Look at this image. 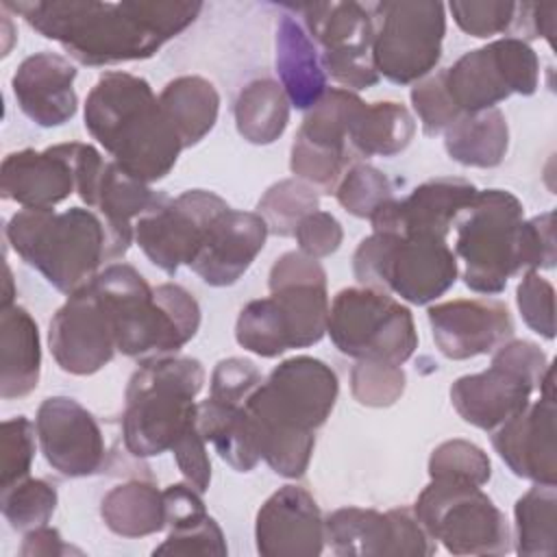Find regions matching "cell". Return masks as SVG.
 Masks as SVG:
<instances>
[{
    "mask_svg": "<svg viewBox=\"0 0 557 557\" xmlns=\"http://www.w3.org/2000/svg\"><path fill=\"white\" fill-rule=\"evenodd\" d=\"M83 65L102 67L150 59L196 22L198 0H20L2 2Z\"/></svg>",
    "mask_w": 557,
    "mask_h": 557,
    "instance_id": "obj_1",
    "label": "cell"
},
{
    "mask_svg": "<svg viewBox=\"0 0 557 557\" xmlns=\"http://www.w3.org/2000/svg\"><path fill=\"white\" fill-rule=\"evenodd\" d=\"M339 394L335 370L322 359L296 355L263 379L246 403L261 459L285 479H300L311 461L315 431Z\"/></svg>",
    "mask_w": 557,
    "mask_h": 557,
    "instance_id": "obj_2",
    "label": "cell"
},
{
    "mask_svg": "<svg viewBox=\"0 0 557 557\" xmlns=\"http://www.w3.org/2000/svg\"><path fill=\"white\" fill-rule=\"evenodd\" d=\"M85 128L128 176L150 185L165 178L185 150L150 83L104 72L85 100Z\"/></svg>",
    "mask_w": 557,
    "mask_h": 557,
    "instance_id": "obj_3",
    "label": "cell"
},
{
    "mask_svg": "<svg viewBox=\"0 0 557 557\" xmlns=\"http://www.w3.org/2000/svg\"><path fill=\"white\" fill-rule=\"evenodd\" d=\"M89 285L111 318L117 350L126 357L174 355L200 329V305L183 285L150 287L128 263H109Z\"/></svg>",
    "mask_w": 557,
    "mask_h": 557,
    "instance_id": "obj_4",
    "label": "cell"
},
{
    "mask_svg": "<svg viewBox=\"0 0 557 557\" xmlns=\"http://www.w3.org/2000/svg\"><path fill=\"white\" fill-rule=\"evenodd\" d=\"M7 244L54 289L74 294L89 285L109 255V231L94 209H22L4 226Z\"/></svg>",
    "mask_w": 557,
    "mask_h": 557,
    "instance_id": "obj_5",
    "label": "cell"
},
{
    "mask_svg": "<svg viewBox=\"0 0 557 557\" xmlns=\"http://www.w3.org/2000/svg\"><path fill=\"white\" fill-rule=\"evenodd\" d=\"M205 368L185 355L141 359L124 392L122 440L133 457L146 459L172 450L181 433L196 422V396Z\"/></svg>",
    "mask_w": 557,
    "mask_h": 557,
    "instance_id": "obj_6",
    "label": "cell"
},
{
    "mask_svg": "<svg viewBox=\"0 0 557 557\" xmlns=\"http://www.w3.org/2000/svg\"><path fill=\"white\" fill-rule=\"evenodd\" d=\"M524 207L507 189L476 191L455 220V257H461L463 283L485 296L500 294L507 281L527 272L522 257Z\"/></svg>",
    "mask_w": 557,
    "mask_h": 557,
    "instance_id": "obj_7",
    "label": "cell"
},
{
    "mask_svg": "<svg viewBox=\"0 0 557 557\" xmlns=\"http://www.w3.org/2000/svg\"><path fill=\"white\" fill-rule=\"evenodd\" d=\"M352 274L409 305H431L455 285L459 265L446 239L372 231L352 255Z\"/></svg>",
    "mask_w": 557,
    "mask_h": 557,
    "instance_id": "obj_8",
    "label": "cell"
},
{
    "mask_svg": "<svg viewBox=\"0 0 557 557\" xmlns=\"http://www.w3.org/2000/svg\"><path fill=\"white\" fill-rule=\"evenodd\" d=\"M550 368L537 344L511 337L492 352L487 370L459 376L450 385V403L463 422L492 433L527 409Z\"/></svg>",
    "mask_w": 557,
    "mask_h": 557,
    "instance_id": "obj_9",
    "label": "cell"
},
{
    "mask_svg": "<svg viewBox=\"0 0 557 557\" xmlns=\"http://www.w3.org/2000/svg\"><path fill=\"white\" fill-rule=\"evenodd\" d=\"M326 333L335 348L357 361L403 366L418 348V331L409 307L392 294L357 285L335 294Z\"/></svg>",
    "mask_w": 557,
    "mask_h": 557,
    "instance_id": "obj_10",
    "label": "cell"
},
{
    "mask_svg": "<svg viewBox=\"0 0 557 557\" xmlns=\"http://www.w3.org/2000/svg\"><path fill=\"white\" fill-rule=\"evenodd\" d=\"M411 509L424 531L453 555L511 550L507 518L479 485L431 479Z\"/></svg>",
    "mask_w": 557,
    "mask_h": 557,
    "instance_id": "obj_11",
    "label": "cell"
},
{
    "mask_svg": "<svg viewBox=\"0 0 557 557\" xmlns=\"http://www.w3.org/2000/svg\"><path fill=\"white\" fill-rule=\"evenodd\" d=\"M374 17L372 65L394 85L429 76L442 57L446 7L431 0H396L370 7Z\"/></svg>",
    "mask_w": 557,
    "mask_h": 557,
    "instance_id": "obj_12",
    "label": "cell"
},
{
    "mask_svg": "<svg viewBox=\"0 0 557 557\" xmlns=\"http://www.w3.org/2000/svg\"><path fill=\"white\" fill-rule=\"evenodd\" d=\"M444 72L448 94L461 113L494 109L511 94L531 96L540 85L537 52L518 37L474 48Z\"/></svg>",
    "mask_w": 557,
    "mask_h": 557,
    "instance_id": "obj_13",
    "label": "cell"
},
{
    "mask_svg": "<svg viewBox=\"0 0 557 557\" xmlns=\"http://www.w3.org/2000/svg\"><path fill=\"white\" fill-rule=\"evenodd\" d=\"M305 20V30L320 48L326 78L342 89L374 87L379 74L372 65L374 17L359 2H309L289 7Z\"/></svg>",
    "mask_w": 557,
    "mask_h": 557,
    "instance_id": "obj_14",
    "label": "cell"
},
{
    "mask_svg": "<svg viewBox=\"0 0 557 557\" xmlns=\"http://www.w3.org/2000/svg\"><path fill=\"white\" fill-rule=\"evenodd\" d=\"M224 209H228L226 200L207 189L165 196L135 222V242L152 265L176 274L181 265L194 261L209 224Z\"/></svg>",
    "mask_w": 557,
    "mask_h": 557,
    "instance_id": "obj_15",
    "label": "cell"
},
{
    "mask_svg": "<svg viewBox=\"0 0 557 557\" xmlns=\"http://www.w3.org/2000/svg\"><path fill=\"white\" fill-rule=\"evenodd\" d=\"M324 535L339 557H429L437 548L411 507H339L324 516Z\"/></svg>",
    "mask_w": 557,
    "mask_h": 557,
    "instance_id": "obj_16",
    "label": "cell"
},
{
    "mask_svg": "<svg viewBox=\"0 0 557 557\" xmlns=\"http://www.w3.org/2000/svg\"><path fill=\"white\" fill-rule=\"evenodd\" d=\"M37 442L52 470L63 476L81 479L104 470V433L78 400L70 396H48L35 416Z\"/></svg>",
    "mask_w": 557,
    "mask_h": 557,
    "instance_id": "obj_17",
    "label": "cell"
},
{
    "mask_svg": "<svg viewBox=\"0 0 557 557\" xmlns=\"http://www.w3.org/2000/svg\"><path fill=\"white\" fill-rule=\"evenodd\" d=\"M48 348L63 372L89 376L117 352L111 318L91 285L67 296L48 326Z\"/></svg>",
    "mask_w": 557,
    "mask_h": 557,
    "instance_id": "obj_18",
    "label": "cell"
},
{
    "mask_svg": "<svg viewBox=\"0 0 557 557\" xmlns=\"http://www.w3.org/2000/svg\"><path fill=\"white\" fill-rule=\"evenodd\" d=\"M555 416V374L550 368L540 385V400L529 403L527 409L492 431L494 450L516 476L546 485L557 483Z\"/></svg>",
    "mask_w": 557,
    "mask_h": 557,
    "instance_id": "obj_19",
    "label": "cell"
},
{
    "mask_svg": "<svg viewBox=\"0 0 557 557\" xmlns=\"http://www.w3.org/2000/svg\"><path fill=\"white\" fill-rule=\"evenodd\" d=\"M268 287L289 326L292 348L313 346L326 335L331 302L318 259L300 250L283 252L270 268Z\"/></svg>",
    "mask_w": 557,
    "mask_h": 557,
    "instance_id": "obj_20",
    "label": "cell"
},
{
    "mask_svg": "<svg viewBox=\"0 0 557 557\" xmlns=\"http://www.w3.org/2000/svg\"><path fill=\"white\" fill-rule=\"evenodd\" d=\"M437 350L463 361L494 352L513 337L509 307L496 298H457L431 305L426 311Z\"/></svg>",
    "mask_w": 557,
    "mask_h": 557,
    "instance_id": "obj_21",
    "label": "cell"
},
{
    "mask_svg": "<svg viewBox=\"0 0 557 557\" xmlns=\"http://www.w3.org/2000/svg\"><path fill=\"white\" fill-rule=\"evenodd\" d=\"M255 544L263 557H318L326 546L324 516L302 485L270 494L255 518Z\"/></svg>",
    "mask_w": 557,
    "mask_h": 557,
    "instance_id": "obj_22",
    "label": "cell"
},
{
    "mask_svg": "<svg viewBox=\"0 0 557 557\" xmlns=\"http://www.w3.org/2000/svg\"><path fill=\"white\" fill-rule=\"evenodd\" d=\"M479 189L459 176H437L418 185L407 198H389L372 215L376 233L431 235L446 239L457 215Z\"/></svg>",
    "mask_w": 557,
    "mask_h": 557,
    "instance_id": "obj_23",
    "label": "cell"
},
{
    "mask_svg": "<svg viewBox=\"0 0 557 557\" xmlns=\"http://www.w3.org/2000/svg\"><path fill=\"white\" fill-rule=\"evenodd\" d=\"M268 235V226L257 211L228 207L209 224L189 268L207 285L228 287L252 265Z\"/></svg>",
    "mask_w": 557,
    "mask_h": 557,
    "instance_id": "obj_24",
    "label": "cell"
},
{
    "mask_svg": "<svg viewBox=\"0 0 557 557\" xmlns=\"http://www.w3.org/2000/svg\"><path fill=\"white\" fill-rule=\"evenodd\" d=\"M76 191L70 144L9 152L0 165V194L22 209H54Z\"/></svg>",
    "mask_w": 557,
    "mask_h": 557,
    "instance_id": "obj_25",
    "label": "cell"
},
{
    "mask_svg": "<svg viewBox=\"0 0 557 557\" xmlns=\"http://www.w3.org/2000/svg\"><path fill=\"white\" fill-rule=\"evenodd\" d=\"M76 67L67 57L41 50L26 57L13 78L11 89L22 113L37 126H63L76 115L78 96L74 91Z\"/></svg>",
    "mask_w": 557,
    "mask_h": 557,
    "instance_id": "obj_26",
    "label": "cell"
},
{
    "mask_svg": "<svg viewBox=\"0 0 557 557\" xmlns=\"http://www.w3.org/2000/svg\"><path fill=\"white\" fill-rule=\"evenodd\" d=\"M163 198L165 194L128 176L115 161H104L87 209H94L109 231L111 261L126 255L135 239V222Z\"/></svg>",
    "mask_w": 557,
    "mask_h": 557,
    "instance_id": "obj_27",
    "label": "cell"
},
{
    "mask_svg": "<svg viewBox=\"0 0 557 557\" xmlns=\"http://www.w3.org/2000/svg\"><path fill=\"white\" fill-rule=\"evenodd\" d=\"M274 65L289 104L300 111H309L329 89L320 48L294 15L276 22Z\"/></svg>",
    "mask_w": 557,
    "mask_h": 557,
    "instance_id": "obj_28",
    "label": "cell"
},
{
    "mask_svg": "<svg viewBox=\"0 0 557 557\" xmlns=\"http://www.w3.org/2000/svg\"><path fill=\"white\" fill-rule=\"evenodd\" d=\"M41 339L33 315L11 305L0 309V396L24 398L39 385Z\"/></svg>",
    "mask_w": 557,
    "mask_h": 557,
    "instance_id": "obj_29",
    "label": "cell"
},
{
    "mask_svg": "<svg viewBox=\"0 0 557 557\" xmlns=\"http://www.w3.org/2000/svg\"><path fill=\"white\" fill-rule=\"evenodd\" d=\"M442 135L448 157L466 168H496L509 148L507 117L498 107L461 113Z\"/></svg>",
    "mask_w": 557,
    "mask_h": 557,
    "instance_id": "obj_30",
    "label": "cell"
},
{
    "mask_svg": "<svg viewBox=\"0 0 557 557\" xmlns=\"http://www.w3.org/2000/svg\"><path fill=\"white\" fill-rule=\"evenodd\" d=\"M196 426L233 470L250 472L259 463L261 455L246 405L231 407L207 398L196 407Z\"/></svg>",
    "mask_w": 557,
    "mask_h": 557,
    "instance_id": "obj_31",
    "label": "cell"
},
{
    "mask_svg": "<svg viewBox=\"0 0 557 557\" xmlns=\"http://www.w3.org/2000/svg\"><path fill=\"white\" fill-rule=\"evenodd\" d=\"M100 516L107 529L115 535H154L165 529L163 490L146 479L124 481L104 494L100 503Z\"/></svg>",
    "mask_w": 557,
    "mask_h": 557,
    "instance_id": "obj_32",
    "label": "cell"
},
{
    "mask_svg": "<svg viewBox=\"0 0 557 557\" xmlns=\"http://www.w3.org/2000/svg\"><path fill=\"white\" fill-rule=\"evenodd\" d=\"M159 102L183 148L196 146L218 122L220 94L211 81L185 74L170 81L159 94Z\"/></svg>",
    "mask_w": 557,
    "mask_h": 557,
    "instance_id": "obj_33",
    "label": "cell"
},
{
    "mask_svg": "<svg viewBox=\"0 0 557 557\" xmlns=\"http://www.w3.org/2000/svg\"><path fill=\"white\" fill-rule=\"evenodd\" d=\"M416 133L409 109L394 100L363 104L352 128L350 150L355 157H394L403 152Z\"/></svg>",
    "mask_w": 557,
    "mask_h": 557,
    "instance_id": "obj_34",
    "label": "cell"
},
{
    "mask_svg": "<svg viewBox=\"0 0 557 557\" xmlns=\"http://www.w3.org/2000/svg\"><path fill=\"white\" fill-rule=\"evenodd\" d=\"M289 107L278 81L255 78L235 100L237 133L255 146L274 144L289 124Z\"/></svg>",
    "mask_w": 557,
    "mask_h": 557,
    "instance_id": "obj_35",
    "label": "cell"
},
{
    "mask_svg": "<svg viewBox=\"0 0 557 557\" xmlns=\"http://www.w3.org/2000/svg\"><path fill=\"white\" fill-rule=\"evenodd\" d=\"M363 104L366 102L355 91L331 87L309 111H305L296 137L318 148L344 154L357 163L355 152L350 150V128Z\"/></svg>",
    "mask_w": 557,
    "mask_h": 557,
    "instance_id": "obj_36",
    "label": "cell"
},
{
    "mask_svg": "<svg viewBox=\"0 0 557 557\" xmlns=\"http://www.w3.org/2000/svg\"><path fill=\"white\" fill-rule=\"evenodd\" d=\"M513 550L522 557H553L557 542V490L533 483L513 507Z\"/></svg>",
    "mask_w": 557,
    "mask_h": 557,
    "instance_id": "obj_37",
    "label": "cell"
},
{
    "mask_svg": "<svg viewBox=\"0 0 557 557\" xmlns=\"http://www.w3.org/2000/svg\"><path fill=\"white\" fill-rule=\"evenodd\" d=\"M531 2L509 0H455L448 11L455 24L470 37L487 39L494 35H507L518 39H535Z\"/></svg>",
    "mask_w": 557,
    "mask_h": 557,
    "instance_id": "obj_38",
    "label": "cell"
},
{
    "mask_svg": "<svg viewBox=\"0 0 557 557\" xmlns=\"http://www.w3.org/2000/svg\"><path fill=\"white\" fill-rule=\"evenodd\" d=\"M235 339L242 348L274 359L292 348L289 326L272 296L250 300L237 315Z\"/></svg>",
    "mask_w": 557,
    "mask_h": 557,
    "instance_id": "obj_39",
    "label": "cell"
},
{
    "mask_svg": "<svg viewBox=\"0 0 557 557\" xmlns=\"http://www.w3.org/2000/svg\"><path fill=\"white\" fill-rule=\"evenodd\" d=\"M315 209H320L318 191L296 176L270 185L257 202L268 233L276 237H294L298 222Z\"/></svg>",
    "mask_w": 557,
    "mask_h": 557,
    "instance_id": "obj_40",
    "label": "cell"
},
{
    "mask_svg": "<svg viewBox=\"0 0 557 557\" xmlns=\"http://www.w3.org/2000/svg\"><path fill=\"white\" fill-rule=\"evenodd\" d=\"M57 503L59 494L50 481L26 476L2 490L0 509L11 529L26 533L48 524Z\"/></svg>",
    "mask_w": 557,
    "mask_h": 557,
    "instance_id": "obj_41",
    "label": "cell"
},
{
    "mask_svg": "<svg viewBox=\"0 0 557 557\" xmlns=\"http://www.w3.org/2000/svg\"><path fill=\"white\" fill-rule=\"evenodd\" d=\"M429 476L481 487L492 476V463L481 446L461 437H453L433 448L429 457Z\"/></svg>",
    "mask_w": 557,
    "mask_h": 557,
    "instance_id": "obj_42",
    "label": "cell"
},
{
    "mask_svg": "<svg viewBox=\"0 0 557 557\" xmlns=\"http://www.w3.org/2000/svg\"><path fill=\"white\" fill-rule=\"evenodd\" d=\"M333 194L350 215L370 220L383 202L394 198V187L381 170L357 161L344 172Z\"/></svg>",
    "mask_w": 557,
    "mask_h": 557,
    "instance_id": "obj_43",
    "label": "cell"
},
{
    "mask_svg": "<svg viewBox=\"0 0 557 557\" xmlns=\"http://www.w3.org/2000/svg\"><path fill=\"white\" fill-rule=\"evenodd\" d=\"M407 385L405 370L387 361H357L350 370L352 398L363 407H392Z\"/></svg>",
    "mask_w": 557,
    "mask_h": 557,
    "instance_id": "obj_44",
    "label": "cell"
},
{
    "mask_svg": "<svg viewBox=\"0 0 557 557\" xmlns=\"http://www.w3.org/2000/svg\"><path fill=\"white\" fill-rule=\"evenodd\" d=\"M352 165L344 154L318 148L300 137H294L289 152V170L296 178L311 185L315 191L333 194L344 172Z\"/></svg>",
    "mask_w": 557,
    "mask_h": 557,
    "instance_id": "obj_45",
    "label": "cell"
},
{
    "mask_svg": "<svg viewBox=\"0 0 557 557\" xmlns=\"http://www.w3.org/2000/svg\"><path fill=\"white\" fill-rule=\"evenodd\" d=\"M409 98L420 120L422 133L429 137L442 135L461 115V111L457 109L448 94L444 70L431 72L429 76L413 83Z\"/></svg>",
    "mask_w": 557,
    "mask_h": 557,
    "instance_id": "obj_46",
    "label": "cell"
},
{
    "mask_svg": "<svg viewBox=\"0 0 557 557\" xmlns=\"http://www.w3.org/2000/svg\"><path fill=\"white\" fill-rule=\"evenodd\" d=\"M37 429L26 416L9 418L0 424V487H9L28 476L35 459Z\"/></svg>",
    "mask_w": 557,
    "mask_h": 557,
    "instance_id": "obj_47",
    "label": "cell"
},
{
    "mask_svg": "<svg viewBox=\"0 0 557 557\" xmlns=\"http://www.w3.org/2000/svg\"><path fill=\"white\" fill-rule=\"evenodd\" d=\"M516 305L524 324L544 339L555 337V289L540 270L522 272L516 287Z\"/></svg>",
    "mask_w": 557,
    "mask_h": 557,
    "instance_id": "obj_48",
    "label": "cell"
},
{
    "mask_svg": "<svg viewBox=\"0 0 557 557\" xmlns=\"http://www.w3.org/2000/svg\"><path fill=\"white\" fill-rule=\"evenodd\" d=\"M263 379L265 376L250 359H244V357L220 359L211 372L209 398L222 405L244 407L252 396V392L263 383Z\"/></svg>",
    "mask_w": 557,
    "mask_h": 557,
    "instance_id": "obj_49",
    "label": "cell"
},
{
    "mask_svg": "<svg viewBox=\"0 0 557 557\" xmlns=\"http://www.w3.org/2000/svg\"><path fill=\"white\" fill-rule=\"evenodd\" d=\"M228 553L224 533L215 518L205 516L198 522L170 529L168 537L154 546L152 555H207L224 557Z\"/></svg>",
    "mask_w": 557,
    "mask_h": 557,
    "instance_id": "obj_50",
    "label": "cell"
},
{
    "mask_svg": "<svg viewBox=\"0 0 557 557\" xmlns=\"http://www.w3.org/2000/svg\"><path fill=\"white\" fill-rule=\"evenodd\" d=\"M294 237L300 252L311 259H324L342 246L344 228L333 213L315 209L298 222Z\"/></svg>",
    "mask_w": 557,
    "mask_h": 557,
    "instance_id": "obj_51",
    "label": "cell"
},
{
    "mask_svg": "<svg viewBox=\"0 0 557 557\" xmlns=\"http://www.w3.org/2000/svg\"><path fill=\"white\" fill-rule=\"evenodd\" d=\"M172 453L185 481L205 494L211 485V461L207 453V442L200 435L196 422L181 433V437L172 446Z\"/></svg>",
    "mask_w": 557,
    "mask_h": 557,
    "instance_id": "obj_52",
    "label": "cell"
},
{
    "mask_svg": "<svg viewBox=\"0 0 557 557\" xmlns=\"http://www.w3.org/2000/svg\"><path fill=\"white\" fill-rule=\"evenodd\" d=\"M522 257L527 270H550L557 261L555 213L544 211L522 224Z\"/></svg>",
    "mask_w": 557,
    "mask_h": 557,
    "instance_id": "obj_53",
    "label": "cell"
},
{
    "mask_svg": "<svg viewBox=\"0 0 557 557\" xmlns=\"http://www.w3.org/2000/svg\"><path fill=\"white\" fill-rule=\"evenodd\" d=\"M163 503H165V529L191 524L209 516L202 503V492H198L187 481L168 485L163 490Z\"/></svg>",
    "mask_w": 557,
    "mask_h": 557,
    "instance_id": "obj_54",
    "label": "cell"
},
{
    "mask_svg": "<svg viewBox=\"0 0 557 557\" xmlns=\"http://www.w3.org/2000/svg\"><path fill=\"white\" fill-rule=\"evenodd\" d=\"M70 553H81V550L65 544L59 529L48 527V524L26 531L22 537V546H20L22 557H61V555H70Z\"/></svg>",
    "mask_w": 557,
    "mask_h": 557,
    "instance_id": "obj_55",
    "label": "cell"
},
{
    "mask_svg": "<svg viewBox=\"0 0 557 557\" xmlns=\"http://www.w3.org/2000/svg\"><path fill=\"white\" fill-rule=\"evenodd\" d=\"M13 296H15V289H13V278H11V268H9V265H4V292H2V309L13 305Z\"/></svg>",
    "mask_w": 557,
    "mask_h": 557,
    "instance_id": "obj_56",
    "label": "cell"
}]
</instances>
